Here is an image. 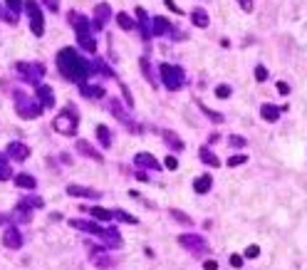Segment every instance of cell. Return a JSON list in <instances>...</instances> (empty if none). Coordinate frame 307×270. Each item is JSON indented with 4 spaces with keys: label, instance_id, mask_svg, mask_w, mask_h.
<instances>
[{
    "label": "cell",
    "instance_id": "obj_1",
    "mask_svg": "<svg viewBox=\"0 0 307 270\" xmlns=\"http://www.w3.org/2000/svg\"><path fill=\"white\" fill-rule=\"evenodd\" d=\"M57 65H60V74L67 77L72 82H85L89 74H94V62H87L85 57H80L74 47H65L57 52Z\"/></svg>",
    "mask_w": 307,
    "mask_h": 270
},
{
    "label": "cell",
    "instance_id": "obj_2",
    "mask_svg": "<svg viewBox=\"0 0 307 270\" xmlns=\"http://www.w3.org/2000/svg\"><path fill=\"white\" fill-rule=\"evenodd\" d=\"M67 20L72 22V27H74V35H77V43H80V47H85L87 52H97V40L92 37V22L85 18V15H80V13H69L67 15Z\"/></svg>",
    "mask_w": 307,
    "mask_h": 270
},
{
    "label": "cell",
    "instance_id": "obj_3",
    "mask_svg": "<svg viewBox=\"0 0 307 270\" xmlns=\"http://www.w3.org/2000/svg\"><path fill=\"white\" fill-rule=\"evenodd\" d=\"M13 99H15V112H18V117H22V119H35V117H40L43 114V102L40 99H32L30 94H25V92H15L13 94Z\"/></svg>",
    "mask_w": 307,
    "mask_h": 270
},
{
    "label": "cell",
    "instance_id": "obj_4",
    "mask_svg": "<svg viewBox=\"0 0 307 270\" xmlns=\"http://www.w3.org/2000/svg\"><path fill=\"white\" fill-rule=\"evenodd\" d=\"M159 72H161V82H164V87L169 92L181 90L183 82H186V74H183V69L178 65H166L164 62V65H159Z\"/></svg>",
    "mask_w": 307,
    "mask_h": 270
},
{
    "label": "cell",
    "instance_id": "obj_5",
    "mask_svg": "<svg viewBox=\"0 0 307 270\" xmlns=\"http://www.w3.org/2000/svg\"><path fill=\"white\" fill-rule=\"evenodd\" d=\"M77 129H80V117H77L74 107H67L62 114H57V119H55V132H57V134L74 136Z\"/></svg>",
    "mask_w": 307,
    "mask_h": 270
},
{
    "label": "cell",
    "instance_id": "obj_6",
    "mask_svg": "<svg viewBox=\"0 0 307 270\" xmlns=\"http://www.w3.org/2000/svg\"><path fill=\"white\" fill-rule=\"evenodd\" d=\"M25 13L30 18V30L35 37H43L45 35V18H43V10L37 5V0H25Z\"/></svg>",
    "mask_w": 307,
    "mask_h": 270
},
{
    "label": "cell",
    "instance_id": "obj_7",
    "mask_svg": "<svg viewBox=\"0 0 307 270\" xmlns=\"http://www.w3.org/2000/svg\"><path fill=\"white\" fill-rule=\"evenodd\" d=\"M15 69L30 85H40V80L45 77V65L40 62H15Z\"/></svg>",
    "mask_w": 307,
    "mask_h": 270
},
{
    "label": "cell",
    "instance_id": "obj_8",
    "mask_svg": "<svg viewBox=\"0 0 307 270\" xmlns=\"http://www.w3.org/2000/svg\"><path fill=\"white\" fill-rule=\"evenodd\" d=\"M109 109H111V114H114V117H117V119H119V122L129 129V132H134V134H141V132H144V127H139V124L129 117V112L122 107V102H119V99H109Z\"/></svg>",
    "mask_w": 307,
    "mask_h": 270
},
{
    "label": "cell",
    "instance_id": "obj_9",
    "mask_svg": "<svg viewBox=\"0 0 307 270\" xmlns=\"http://www.w3.org/2000/svg\"><path fill=\"white\" fill-rule=\"evenodd\" d=\"M178 243H181L186 250H191L194 255H201V253L206 250V241H203L201 236H194V233H186V236H181V238H178Z\"/></svg>",
    "mask_w": 307,
    "mask_h": 270
},
{
    "label": "cell",
    "instance_id": "obj_10",
    "mask_svg": "<svg viewBox=\"0 0 307 270\" xmlns=\"http://www.w3.org/2000/svg\"><path fill=\"white\" fill-rule=\"evenodd\" d=\"M99 238H102L104 248H122V236H119V230L114 228V225H107L99 233Z\"/></svg>",
    "mask_w": 307,
    "mask_h": 270
},
{
    "label": "cell",
    "instance_id": "obj_11",
    "mask_svg": "<svg viewBox=\"0 0 307 270\" xmlns=\"http://www.w3.org/2000/svg\"><path fill=\"white\" fill-rule=\"evenodd\" d=\"M109 18H111V8L107 5V3H99L97 8H94V18H92V27L99 32V30H104V25L109 22Z\"/></svg>",
    "mask_w": 307,
    "mask_h": 270
},
{
    "label": "cell",
    "instance_id": "obj_12",
    "mask_svg": "<svg viewBox=\"0 0 307 270\" xmlns=\"http://www.w3.org/2000/svg\"><path fill=\"white\" fill-rule=\"evenodd\" d=\"M3 246L10 248V250H18V248L22 246V236H20V230H18L15 225H8V228L3 230Z\"/></svg>",
    "mask_w": 307,
    "mask_h": 270
},
{
    "label": "cell",
    "instance_id": "obj_13",
    "mask_svg": "<svg viewBox=\"0 0 307 270\" xmlns=\"http://www.w3.org/2000/svg\"><path fill=\"white\" fill-rule=\"evenodd\" d=\"M8 218L15 221V223H30L32 221V206H27L25 201H18V206L13 208V213Z\"/></svg>",
    "mask_w": 307,
    "mask_h": 270
},
{
    "label": "cell",
    "instance_id": "obj_14",
    "mask_svg": "<svg viewBox=\"0 0 307 270\" xmlns=\"http://www.w3.org/2000/svg\"><path fill=\"white\" fill-rule=\"evenodd\" d=\"M151 22H154V25H151V27H154V35H171V37H181V35L176 32V27L171 25V20H166V18H161V15H159V18H154Z\"/></svg>",
    "mask_w": 307,
    "mask_h": 270
},
{
    "label": "cell",
    "instance_id": "obj_15",
    "mask_svg": "<svg viewBox=\"0 0 307 270\" xmlns=\"http://www.w3.org/2000/svg\"><path fill=\"white\" fill-rule=\"evenodd\" d=\"M8 157L15 161H25L30 157V146H25L22 141H10L8 144Z\"/></svg>",
    "mask_w": 307,
    "mask_h": 270
},
{
    "label": "cell",
    "instance_id": "obj_16",
    "mask_svg": "<svg viewBox=\"0 0 307 270\" xmlns=\"http://www.w3.org/2000/svg\"><path fill=\"white\" fill-rule=\"evenodd\" d=\"M136 25H139V32L144 40H151V35H154V27L149 25V15L144 8H136Z\"/></svg>",
    "mask_w": 307,
    "mask_h": 270
},
{
    "label": "cell",
    "instance_id": "obj_17",
    "mask_svg": "<svg viewBox=\"0 0 307 270\" xmlns=\"http://www.w3.org/2000/svg\"><path fill=\"white\" fill-rule=\"evenodd\" d=\"M134 164L139 166V169H151V171H161V164L156 161V157H151V154H136L134 157Z\"/></svg>",
    "mask_w": 307,
    "mask_h": 270
},
{
    "label": "cell",
    "instance_id": "obj_18",
    "mask_svg": "<svg viewBox=\"0 0 307 270\" xmlns=\"http://www.w3.org/2000/svg\"><path fill=\"white\" fill-rule=\"evenodd\" d=\"M69 225H72V228H77V230H87V233H92V236H99L102 230H104V225L92 223V221H82V218H72V221H69Z\"/></svg>",
    "mask_w": 307,
    "mask_h": 270
},
{
    "label": "cell",
    "instance_id": "obj_19",
    "mask_svg": "<svg viewBox=\"0 0 307 270\" xmlns=\"http://www.w3.org/2000/svg\"><path fill=\"white\" fill-rule=\"evenodd\" d=\"M35 92H37V99L43 102L45 109H52V107H55V92H52L47 85H35Z\"/></svg>",
    "mask_w": 307,
    "mask_h": 270
},
{
    "label": "cell",
    "instance_id": "obj_20",
    "mask_svg": "<svg viewBox=\"0 0 307 270\" xmlns=\"http://www.w3.org/2000/svg\"><path fill=\"white\" fill-rule=\"evenodd\" d=\"M69 196H85V199H99V191L87 188V186H67Z\"/></svg>",
    "mask_w": 307,
    "mask_h": 270
},
{
    "label": "cell",
    "instance_id": "obj_21",
    "mask_svg": "<svg viewBox=\"0 0 307 270\" xmlns=\"http://www.w3.org/2000/svg\"><path fill=\"white\" fill-rule=\"evenodd\" d=\"M80 94L99 99V97H104V87H99V85H85V82H80Z\"/></svg>",
    "mask_w": 307,
    "mask_h": 270
},
{
    "label": "cell",
    "instance_id": "obj_22",
    "mask_svg": "<svg viewBox=\"0 0 307 270\" xmlns=\"http://www.w3.org/2000/svg\"><path fill=\"white\" fill-rule=\"evenodd\" d=\"M260 117H263L265 122H278L280 109H278V107H273V104H263V107H260Z\"/></svg>",
    "mask_w": 307,
    "mask_h": 270
},
{
    "label": "cell",
    "instance_id": "obj_23",
    "mask_svg": "<svg viewBox=\"0 0 307 270\" xmlns=\"http://www.w3.org/2000/svg\"><path fill=\"white\" fill-rule=\"evenodd\" d=\"M161 136H164V141H166V144H169V146H171L174 151H183V146H186V144H183V141H181V139H178V136H176L174 132L164 129V132H161Z\"/></svg>",
    "mask_w": 307,
    "mask_h": 270
},
{
    "label": "cell",
    "instance_id": "obj_24",
    "mask_svg": "<svg viewBox=\"0 0 307 270\" xmlns=\"http://www.w3.org/2000/svg\"><path fill=\"white\" fill-rule=\"evenodd\" d=\"M77 151H80L82 157H89V159H94V161H102V154H99V151H94L87 141H77Z\"/></svg>",
    "mask_w": 307,
    "mask_h": 270
},
{
    "label": "cell",
    "instance_id": "obj_25",
    "mask_svg": "<svg viewBox=\"0 0 307 270\" xmlns=\"http://www.w3.org/2000/svg\"><path fill=\"white\" fill-rule=\"evenodd\" d=\"M211 183H213V179H211L208 174H206V176H198V179L194 181V191H196V194H208Z\"/></svg>",
    "mask_w": 307,
    "mask_h": 270
},
{
    "label": "cell",
    "instance_id": "obj_26",
    "mask_svg": "<svg viewBox=\"0 0 307 270\" xmlns=\"http://www.w3.org/2000/svg\"><path fill=\"white\" fill-rule=\"evenodd\" d=\"M198 157H201L208 166H220V159L216 157V154H213L208 146H201V149H198Z\"/></svg>",
    "mask_w": 307,
    "mask_h": 270
},
{
    "label": "cell",
    "instance_id": "obj_27",
    "mask_svg": "<svg viewBox=\"0 0 307 270\" xmlns=\"http://www.w3.org/2000/svg\"><path fill=\"white\" fill-rule=\"evenodd\" d=\"M191 20H194V25H196V27H208V22H211L208 13H206V10H201V8H196V10H194Z\"/></svg>",
    "mask_w": 307,
    "mask_h": 270
},
{
    "label": "cell",
    "instance_id": "obj_28",
    "mask_svg": "<svg viewBox=\"0 0 307 270\" xmlns=\"http://www.w3.org/2000/svg\"><path fill=\"white\" fill-rule=\"evenodd\" d=\"M97 139H99V144H102L104 149H109V146H111V132H109L104 124H99V127H97Z\"/></svg>",
    "mask_w": 307,
    "mask_h": 270
},
{
    "label": "cell",
    "instance_id": "obj_29",
    "mask_svg": "<svg viewBox=\"0 0 307 270\" xmlns=\"http://www.w3.org/2000/svg\"><path fill=\"white\" fill-rule=\"evenodd\" d=\"M15 186H20V188H35L37 181H35V176H30V174H18V176H15Z\"/></svg>",
    "mask_w": 307,
    "mask_h": 270
},
{
    "label": "cell",
    "instance_id": "obj_30",
    "mask_svg": "<svg viewBox=\"0 0 307 270\" xmlns=\"http://www.w3.org/2000/svg\"><path fill=\"white\" fill-rule=\"evenodd\" d=\"M8 179H15V176H13V169H10L8 159L0 154V181H8Z\"/></svg>",
    "mask_w": 307,
    "mask_h": 270
},
{
    "label": "cell",
    "instance_id": "obj_31",
    "mask_svg": "<svg viewBox=\"0 0 307 270\" xmlns=\"http://www.w3.org/2000/svg\"><path fill=\"white\" fill-rule=\"evenodd\" d=\"M114 218H117V221H122V223H129V225H136L139 223V218L136 216H132V213H127V211H114Z\"/></svg>",
    "mask_w": 307,
    "mask_h": 270
},
{
    "label": "cell",
    "instance_id": "obj_32",
    "mask_svg": "<svg viewBox=\"0 0 307 270\" xmlns=\"http://www.w3.org/2000/svg\"><path fill=\"white\" fill-rule=\"evenodd\" d=\"M0 20H5V22H10V25H15L18 22V13H13L8 5L3 8V3H0Z\"/></svg>",
    "mask_w": 307,
    "mask_h": 270
},
{
    "label": "cell",
    "instance_id": "obj_33",
    "mask_svg": "<svg viewBox=\"0 0 307 270\" xmlns=\"http://www.w3.org/2000/svg\"><path fill=\"white\" fill-rule=\"evenodd\" d=\"M92 216H94L97 221H104V223L114 218V213H111V211H107V208H102V206H94V208H92Z\"/></svg>",
    "mask_w": 307,
    "mask_h": 270
},
{
    "label": "cell",
    "instance_id": "obj_34",
    "mask_svg": "<svg viewBox=\"0 0 307 270\" xmlns=\"http://www.w3.org/2000/svg\"><path fill=\"white\" fill-rule=\"evenodd\" d=\"M94 72H97V74H104V77H114V69L107 67L104 60H97V62H94Z\"/></svg>",
    "mask_w": 307,
    "mask_h": 270
},
{
    "label": "cell",
    "instance_id": "obj_35",
    "mask_svg": "<svg viewBox=\"0 0 307 270\" xmlns=\"http://www.w3.org/2000/svg\"><path fill=\"white\" fill-rule=\"evenodd\" d=\"M117 22H119L122 30H134V20H132L127 13H119V15H117Z\"/></svg>",
    "mask_w": 307,
    "mask_h": 270
},
{
    "label": "cell",
    "instance_id": "obj_36",
    "mask_svg": "<svg viewBox=\"0 0 307 270\" xmlns=\"http://www.w3.org/2000/svg\"><path fill=\"white\" fill-rule=\"evenodd\" d=\"M94 265H97V268H109V265H111V258H109V255H97V250H94Z\"/></svg>",
    "mask_w": 307,
    "mask_h": 270
},
{
    "label": "cell",
    "instance_id": "obj_37",
    "mask_svg": "<svg viewBox=\"0 0 307 270\" xmlns=\"http://www.w3.org/2000/svg\"><path fill=\"white\" fill-rule=\"evenodd\" d=\"M139 65H141V72L146 74V80H149L151 85H156V82H154V77H151V67H149V60H146V57H141V60H139Z\"/></svg>",
    "mask_w": 307,
    "mask_h": 270
},
{
    "label": "cell",
    "instance_id": "obj_38",
    "mask_svg": "<svg viewBox=\"0 0 307 270\" xmlns=\"http://www.w3.org/2000/svg\"><path fill=\"white\" fill-rule=\"evenodd\" d=\"M228 144H230V146H236V149H243V146H245V139L238 136V134H233V136H228Z\"/></svg>",
    "mask_w": 307,
    "mask_h": 270
},
{
    "label": "cell",
    "instance_id": "obj_39",
    "mask_svg": "<svg viewBox=\"0 0 307 270\" xmlns=\"http://www.w3.org/2000/svg\"><path fill=\"white\" fill-rule=\"evenodd\" d=\"M5 5H8L13 13H20V10L25 8V3H22V0H5Z\"/></svg>",
    "mask_w": 307,
    "mask_h": 270
},
{
    "label": "cell",
    "instance_id": "obj_40",
    "mask_svg": "<svg viewBox=\"0 0 307 270\" xmlns=\"http://www.w3.org/2000/svg\"><path fill=\"white\" fill-rule=\"evenodd\" d=\"M198 107H201V112L206 114V117H211L213 122H223V117H220V114H216V112H211V109H206V107H203L201 102H198Z\"/></svg>",
    "mask_w": 307,
    "mask_h": 270
},
{
    "label": "cell",
    "instance_id": "obj_41",
    "mask_svg": "<svg viewBox=\"0 0 307 270\" xmlns=\"http://www.w3.org/2000/svg\"><path fill=\"white\" fill-rule=\"evenodd\" d=\"M171 216H174L176 221H181L183 225H188V223H191V216H186V213H181V211H176V208L171 211Z\"/></svg>",
    "mask_w": 307,
    "mask_h": 270
},
{
    "label": "cell",
    "instance_id": "obj_42",
    "mask_svg": "<svg viewBox=\"0 0 307 270\" xmlns=\"http://www.w3.org/2000/svg\"><path fill=\"white\" fill-rule=\"evenodd\" d=\"M50 13H60V0H43Z\"/></svg>",
    "mask_w": 307,
    "mask_h": 270
},
{
    "label": "cell",
    "instance_id": "obj_43",
    "mask_svg": "<svg viewBox=\"0 0 307 270\" xmlns=\"http://www.w3.org/2000/svg\"><path fill=\"white\" fill-rule=\"evenodd\" d=\"M164 166H166L169 171H176V169H178V161H176L174 157H166V161H164Z\"/></svg>",
    "mask_w": 307,
    "mask_h": 270
},
{
    "label": "cell",
    "instance_id": "obj_44",
    "mask_svg": "<svg viewBox=\"0 0 307 270\" xmlns=\"http://www.w3.org/2000/svg\"><path fill=\"white\" fill-rule=\"evenodd\" d=\"M265 77H267V69H265L263 65H260V67H255V80H258V82H263Z\"/></svg>",
    "mask_w": 307,
    "mask_h": 270
},
{
    "label": "cell",
    "instance_id": "obj_45",
    "mask_svg": "<svg viewBox=\"0 0 307 270\" xmlns=\"http://www.w3.org/2000/svg\"><path fill=\"white\" fill-rule=\"evenodd\" d=\"M245 161H248L245 157H230V159H228V166H241V164H245Z\"/></svg>",
    "mask_w": 307,
    "mask_h": 270
},
{
    "label": "cell",
    "instance_id": "obj_46",
    "mask_svg": "<svg viewBox=\"0 0 307 270\" xmlns=\"http://www.w3.org/2000/svg\"><path fill=\"white\" fill-rule=\"evenodd\" d=\"M258 253H260V248H258V246H250V248L245 250V258H258Z\"/></svg>",
    "mask_w": 307,
    "mask_h": 270
},
{
    "label": "cell",
    "instance_id": "obj_47",
    "mask_svg": "<svg viewBox=\"0 0 307 270\" xmlns=\"http://www.w3.org/2000/svg\"><path fill=\"white\" fill-rule=\"evenodd\" d=\"M25 203L32 206V208H43V201H40V199H25Z\"/></svg>",
    "mask_w": 307,
    "mask_h": 270
},
{
    "label": "cell",
    "instance_id": "obj_48",
    "mask_svg": "<svg viewBox=\"0 0 307 270\" xmlns=\"http://www.w3.org/2000/svg\"><path fill=\"white\" fill-rule=\"evenodd\" d=\"M238 3H241V8H243L245 13H250V10H253V0H238Z\"/></svg>",
    "mask_w": 307,
    "mask_h": 270
},
{
    "label": "cell",
    "instance_id": "obj_49",
    "mask_svg": "<svg viewBox=\"0 0 307 270\" xmlns=\"http://www.w3.org/2000/svg\"><path fill=\"white\" fill-rule=\"evenodd\" d=\"M228 94H230V87H218V90H216V97H220V99L228 97Z\"/></svg>",
    "mask_w": 307,
    "mask_h": 270
},
{
    "label": "cell",
    "instance_id": "obj_50",
    "mask_svg": "<svg viewBox=\"0 0 307 270\" xmlns=\"http://www.w3.org/2000/svg\"><path fill=\"white\" fill-rule=\"evenodd\" d=\"M230 265H233V268H241V265H243V258H241V255H230Z\"/></svg>",
    "mask_w": 307,
    "mask_h": 270
},
{
    "label": "cell",
    "instance_id": "obj_51",
    "mask_svg": "<svg viewBox=\"0 0 307 270\" xmlns=\"http://www.w3.org/2000/svg\"><path fill=\"white\" fill-rule=\"evenodd\" d=\"M122 92H124V97H127V107H134V99H132V94H129V90L122 85Z\"/></svg>",
    "mask_w": 307,
    "mask_h": 270
},
{
    "label": "cell",
    "instance_id": "obj_52",
    "mask_svg": "<svg viewBox=\"0 0 307 270\" xmlns=\"http://www.w3.org/2000/svg\"><path fill=\"white\" fill-rule=\"evenodd\" d=\"M166 5H169V10H174V13H181V8L174 3V0H166Z\"/></svg>",
    "mask_w": 307,
    "mask_h": 270
},
{
    "label": "cell",
    "instance_id": "obj_53",
    "mask_svg": "<svg viewBox=\"0 0 307 270\" xmlns=\"http://www.w3.org/2000/svg\"><path fill=\"white\" fill-rule=\"evenodd\" d=\"M278 92H280V94H287V92H290V87H287L285 82H280V85H278Z\"/></svg>",
    "mask_w": 307,
    "mask_h": 270
},
{
    "label": "cell",
    "instance_id": "obj_54",
    "mask_svg": "<svg viewBox=\"0 0 307 270\" xmlns=\"http://www.w3.org/2000/svg\"><path fill=\"white\" fill-rule=\"evenodd\" d=\"M203 265H206L208 270H216V268H218V263H216V260H208V263H203Z\"/></svg>",
    "mask_w": 307,
    "mask_h": 270
},
{
    "label": "cell",
    "instance_id": "obj_55",
    "mask_svg": "<svg viewBox=\"0 0 307 270\" xmlns=\"http://www.w3.org/2000/svg\"><path fill=\"white\" fill-rule=\"evenodd\" d=\"M136 179H139V181H144V183H146V181H149V176H146V174H144V171H139V174H136Z\"/></svg>",
    "mask_w": 307,
    "mask_h": 270
}]
</instances>
